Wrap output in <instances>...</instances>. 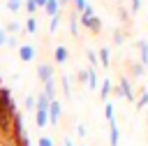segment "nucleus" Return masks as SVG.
<instances>
[{"mask_svg": "<svg viewBox=\"0 0 148 146\" xmlns=\"http://www.w3.org/2000/svg\"><path fill=\"white\" fill-rule=\"evenodd\" d=\"M46 114H49V123H51V125H58V123H60V116H62V104H60V100H51Z\"/></svg>", "mask_w": 148, "mask_h": 146, "instance_id": "nucleus-1", "label": "nucleus"}, {"mask_svg": "<svg viewBox=\"0 0 148 146\" xmlns=\"http://www.w3.org/2000/svg\"><path fill=\"white\" fill-rule=\"evenodd\" d=\"M118 95H120L123 100H130V102L136 97V95H134V88H132V83H130L127 76H123V79L118 81Z\"/></svg>", "mask_w": 148, "mask_h": 146, "instance_id": "nucleus-2", "label": "nucleus"}, {"mask_svg": "<svg viewBox=\"0 0 148 146\" xmlns=\"http://www.w3.org/2000/svg\"><path fill=\"white\" fill-rule=\"evenodd\" d=\"M35 56H37V49H35L32 44H21V46H18V58H21L23 63H32Z\"/></svg>", "mask_w": 148, "mask_h": 146, "instance_id": "nucleus-3", "label": "nucleus"}, {"mask_svg": "<svg viewBox=\"0 0 148 146\" xmlns=\"http://www.w3.org/2000/svg\"><path fill=\"white\" fill-rule=\"evenodd\" d=\"M37 79L42 83H46L49 79H53V65L51 63H39L37 65Z\"/></svg>", "mask_w": 148, "mask_h": 146, "instance_id": "nucleus-4", "label": "nucleus"}, {"mask_svg": "<svg viewBox=\"0 0 148 146\" xmlns=\"http://www.w3.org/2000/svg\"><path fill=\"white\" fill-rule=\"evenodd\" d=\"M120 141V130H118V123H116V116L109 118V144L111 146H118Z\"/></svg>", "mask_w": 148, "mask_h": 146, "instance_id": "nucleus-5", "label": "nucleus"}, {"mask_svg": "<svg viewBox=\"0 0 148 146\" xmlns=\"http://www.w3.org/2000/svg\"><path fill=\"white\" fill-rule=\"evenodd\" d=\"M79 23H83L90 32H99V30H102V21H99V16H88V19H83V16H81V19H79Z\"/></svg>", "mask_w": 148, "mask_h": 146, "instance_id": "nucleus-6", "label": "nucleus"}, {"mask_svg": "<svg viewBox=\"0 0 148 146\" xmlns=\"http://www.w3.org/2000/svg\"><path fill=\"white\" fill-rule=\"evenodd\" d=\"M53 58H56V63H60V65H62V63H67V58H69L67 46H62V44H60V46H56V49H53Z\"/></svg>", "mask_w": 148, "mask_h": 146, "instance_id": "nucleus-7", "label": "nucleus"}, {"mask_svg": "<svg viewBox=\"0 0 148 146\" xmlns=\"http://www.w3.org/2000/svg\"><path fill=\"white\" fill-rule=\"evenodd\" d=\"M35 125H37L39 130L46 127V125H49V114L42 111V109H35Z\"/></svg>", "mask_w": 148, "mask_h": 146, "instance_id": "nucleus-8", "label": "nucleus"}, {"mask_svg": "<svg viewBox=\"0 0 148 146\" xmlns=\"http://www.w3.org/2000/svg\"><path fill=\"white\" fill-rule=\"evenodd\" d=\"M86 83H88L90 90H97V88H99V76H97V72H95L92 67L88 70V81H86Z\"/></svg>", "mask_w": 148, "mask_h": 146, "instance_id": "nucleus-9", "label": "nucleus"}, {"mask_svg": "<svg viewBox=\"0 0 148 146\" xmlns=\"http://www.w3.org/2000/svg\"><path fill=\"white\" fill-rule=\"evenodd\" d=\"M42 93H44L49 100H58V97H56V79H49V81L44 83V90H42Z\"/></svg>", "mask_w": 148, "mask_h": 146, "instance_id": "nucleus-10", "label": "nucleus"}, {"mask_svg": "<svg viewBox=\"0 0 148 146\" xmlns=\"http://www.w3.org/2000/svg\"><path fill=\"white\" fill-rule=\"evenodd\" d=\"M49 104H51V100H49L44 93H37V97H35V109H42V111H46V109H49Z\"/></svg>", "mask_w": 148, "mask_h": 146, "instance_id": "nucleus-11", "label": "nucleus"}, {"mask_svg": "<svg viewBox=\"0 0 148 146\" xmlns=\"http://www.w3.org/2000/svg\"><path fill=\"white\" fill-rule=\"evenodd\" d=\"M44 12H46V16H56V14H60V2H58V0H49V2L44 5Z\"/></svg>", "mask_w": 148, "mask_h": 146, "instance_id": "nucleus-12", "label": "nucleus"}, {"mask_svg": "<svg viewBox=\"0 0 148 146\" xmlns=\"http://www.w3.org/2000/svg\"><path fill=\"white\" fill-rule=\"evenodd\" d=\"M109 93H111V79H104L99 83V95H102V102H109Z\"/></svg>", "mask_w": 148, "mask_h": 146, "instance_id": "nucleus-13", "label": "nucleus"}, {"mask_svg": "<svg viewBox=\"0 0 148 146\" xmlns=\"http://www.w3.org/2000/svg\"><path fill=\"white\" fill-rule=\"evenodd\" d=\"M139 53H141V65L146 67V65H148V42H146V39L139 42Z\"/></svg>", "mask_w": 148, "mask_h": 146, "instance_id": "nucleus-14", "label": "nucleus"}, {"mask_svg": "<svg viewBox=\"0 0 148 146\" xmlns=\"http://www.w3.org/2000/svg\"><path fill=\"white\" fill-rule=\"evenodd\" d=\"M25 32H28V35H37V19H35V16H28V21H25Z\"/></svg>", "mask_w": 148, "mask_h": 146, "instance_id": "nucleus-15", "label": "nucleus"}, {"mask_svg": "<svg viewBox=\"0 0 148 146\" xmlns=\"http://www.w3.org/2000/svg\"><path fill=\"white\" fill-rule=\"evenodd\" d=\"M97 60H99V65H102V67H109V63H111V60H109V49H106V46H104V49H99Z\"/></svg>", "mask_w": 148, "mask_h": 146, "instance_id": "nucleus-16", "label": "nucleus"}, {"mask_svg": "<svg viewBox=\"0 0 148 146\" xmlns=\"http://www.w3.org/2000/svg\"><path fill=\"white\" fill-rule=\"evenodd\" d=\"M60 86H62V93H65V97H72V86H69V76H62V79H60Z\"/></svg>", "mask_w": 148, "mask_h": 146, "instance_id": "nucleus-17", "label": "nucleus"}, {"mask_svg": "<svg viewBox=\"0 0 148 146\" xmlns=\"http://www.w3.org/2000/svg\"><path fill=\"white\" fill-rule=\"evenodd\" d=\"M21 7H23V0H7V9H9L12 14H16Z\"/></svg>", "mask_w": 148, "mask_h": 146, "instance_id": "nucleus-18", "label": "nucleus"}, {"mask_svg": "<svg viewBox=\"0 0 148 146\" xmlns=\"http://www.w3.org/2000/svg\"><path fill=\"white\" fill-rule=\"evenodd\" d=\"M69 32H72L74 37H76V35L81 32V30H79V19H76L74 14H72V19H69Z\"/></svg>", "mask_w": 148, "mask_h": 146, "instance_id": "nucleus-19", "label": "nucleus"}, {"mask_svg": "<svg viewBox=\"0 0 148 146\" xmlns=\"http://www.w3.org/2000/svg\"><path fill=\"white\" fill-rule=\"evenodd\" d=\"M86 56H88V63H90V67L95 70V67L99 65V60H97V53H95L92 49H88V51H86Z\"/></svg>", "mask_w": 148, "mask_h": 146, "instance_id": "nucleus-20", "label": "nucleus"}, {"mask_svg": "<svg viewBox=\"0 0 148 146\" xmlns=\"http://www.w3.org/2000/svg\"><path fill=\"white\" fill-rule=\"evenodd\" d=\"M58 28H60V14L51 16V23H49V30H51V32H56Z\"/></svg>", "mask_w": 148, "mask_h": 146, "instance_id": "nucleus-21", "label": "nucleus"}, {"mask_svg": "<svg viewBox=\"0 0 148 146\" xmlns=\"http://www.w3.org/2000/svg\"><path fill=\"white\" fill-rule=\"evenodd\" d=\"M18 30H21V23H18V21H9V23H7V28H5V32H12V35H14V32H18Z\"/></svg>", "mask_w": 148, "mask_h": 146, "instance_id": "nucleus-22", "label": "nucleus"}, {"mask_svg": "<svg viewBox=\"0 0 148 146\" xmlns=\"http://www.w3.org/2000/svg\"><path fill=\"white\" fill-rule=\"evenodd\" d=\"M23 107H25L28 111H35V95H25V100H23Z\"/></svg>", "mask_w": 148, "mask_h": 146, "instance_id": "nucleus-23", "label": "nucleus"}, {"mask_svg": "<svg viewBox=\"0 0 148 146\" xmlns=\"http://www.w3.org/2000/svg\"><path fill=\"white\" fill-rule=\"evenodd\" d=\"M23 5H25V12H28L30 16H35V12H37V2H35V0H25Z\"/></svg>", "mask_w": 148, "mask_h": 146, "instance_id": "nucleus-24", "label": "nucleus"}, {"mask_svg": "<svg viewBox=\"0 0 148 146\" xmlns=\"http://www.w3.org/2000/svg\"><path fill=\"white\" fill-rule=\"evenodd\" d=\"M148 104V90H143L141 95H139V100H136V109H143Z\"/></svg>", "mask_w": 148, "mask_h": 146, "instance_id": "nucleus-25", "label": "nucleus"}, {"mask_svg": "<svg viewBox=\"0 0 148 146\" xmlns=\"http://www.w3.org/2000/svg\"><path fill=\"white\" fill-rule=\"evenodd\" d=\"M81 16H83V19H88V16H95V7H92V5L88 2V5L83 7V12H81Z\"/></svg>", "mask_w": 148, "mask_h": 146, "instance_id": "nucleus-26", "label": "nucleus"}, {"mask_svg": "<svg viewBox=\"0 0 148 146\" xmlns=\"http://www.w3.org/2000/svg\"><path fill=\"white\" fill-rule=\"evenodd\" d=\"M132 74H134L136 79L143 76V65H141V63H134V65H132Z\"/></svg>", "mask_w": 148, "mask_h": 146, "instance_id": "nucleus-27", "label": "nucleus"}, {"mask_svg": "<svg viewBox=\"0 0 148 146\" xmlns=\"http://www.w3.org/2000/svg\"><path fill=\"white\" fill-rule=\"evenodd\" d=\"M37 146H56V144H53V139H51V137H46V134H44V137H39V139H37Z\"/></svg>", "mask_w": 148, "mask_h": 146, "instance_id": "nucleus-28", "label": "nucleus"}, {"mask_svg": "<svg viewBox=\"0 0 148 146\" xmlns=\"http://www.w3.org/2000/svg\"><path fill=\"white\" fill-rule=\"evenodd\" d=\"M5 46H9V49H16V37H14V35H7V39H5Z\"/></svg>", "mask_w": 148, "mask_h": 146, "instance_id": "nucleus-29", "label": "nucleus"}, {"mask_svg": "<svg viewBox=\"0 0 148 146\" xmlns=\"http://www.w3.org/2000/svg\"><path fill=\"white\" fill-rule=\"evenodd\" d=\"M86 5H88V0H74V12H83Z\"/></svg>", "mask_w": 148, "mask_h": 146, "instance_id": "nucleus-30", "label": "nucleus"}, {"mask_svg": "<svg viewBox=\"0 0 148 146\" xmlns=\"http://www.w3.org/2000/svg\"><path fill=\"white\" fill-rule=\"evenodd\" d=\"M76 132H79V137H88V130H86V125H83V123H79V125H76Z\"/></svg>", "mask_w": 148, "mask_h": 146, "instance_id": "nucleus-31", "label": "nucleus"}, {"mask_svg": "<svg viewBox=\"0 0 148 146\" xmlns=\"http://www.w3.org/2000/svg\"><path fill=\"white\" fill-rule=\"evenodd\" d=\"M76 76H79V81H81V83H86V81H88V70H81Z\"/></svg>", "mask_w": 148, "mask_h": 146, "instance_id": "nucleus-32", "label": "nucleus"}, {"mask_svg": "<svg viewBox=\"0 0 148 146\" xmlns=\"http://www.w3.org/2000/svg\"><path fill=\"white\" fill-rule=\"evenodd\" d=\"M113 39H116V44H123V39H125V37H123V32H120V30H116V32H113Z\"/></svg>", "mask_w": 148, "mask_h": 146, "instance_id": "nucleus-33", "label": "nucleus"}, {"mask_svg": "<svg viewBox=\"0 0 148 146\" xmlns=\"http://www.w3.org/2000/svg\"><path fill=\"white\" fill-rule=\"evenodd\" d=\"M141 9V0H132V12H139Z\"/></svg>", "mask_w": 148, "mask_h": 146, "instance_id": "nucleus-34", "label": "nucleus"}, {"mask_svg": "<svg viewBox=\"0 0 148 146\" xmlns=\"http://www.w3.org/2000/svg\"><path fill=\"white\" fill-rule=\"evenodd\" d=\"M5 39H7V32L5 28H0V46H5Z\"/></svg>", "mask_w": 148, "mask_h": 146, "instance_id": "nucleus-35", "label": "nucleus"}, {"mask_svg": "<svg viewBox=\"0 0 148 146\" xmlns=\"http://www.w3.org/2000/svg\"><path fill=\"white\" fill-rule=\"evenodd\" d=\"M62 146H74V144H72V139H69V137H65V139H62Z\"/></svg>", "mask_w": 148, "mask_h": 146, "instance_id": "nucleus-36", "label": "nucleus"}, {"mask_svg": "<svg viewBox=\"0 0 148 146\" xmlns=\"http://www.w3.org/2000/svg\"><path fill=\"white\" fill-rule=\"evenodd\" d=\"M35 2H37V9H39V7H42V9H44V5H46V2H49V0H35Z\"/></svg>", "mask_w": 148, "mask_h": 146, "instance_id": "nucleus-37", "label": "nucleus"}, {"mask_svg": "<svg viewBox=\"0 0 148 146\" xmlns=\"http://www.w3.org/2000/svg\"><path fill=\"white\" fill-rule=\"evenodd\" d=\"M58 2H60V7H62V5H67V2H69V0H58Z\"/></svg>", "mask_w": 148, "mask_h": 146, "instance_id": "nucleus-38", "label": "nucleus"}, {"mask_svg": "<svg viewBox=\"0 0 148 146\" xmlns=\"http://www.w3.org/2000/svg\"><path fill=\"white\" fill-rule=\"evenodd\" d=\"M0 81H2V76H0Z\"/></svg>", "mask_w": 148, "mask_h": 146, "instance_id": "nucleus-39", "label": "nucleus"}]
</instances>
